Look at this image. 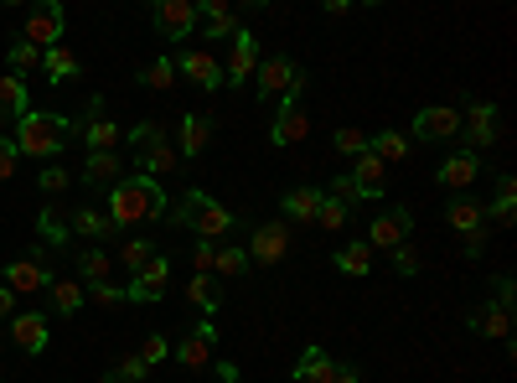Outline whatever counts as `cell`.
<instances>
[{"mask_svg": "<svg viewBox=\"0 0 517 383\" xmlns=\"http://www.w3.org/2000/svg\"><path fill=\"white\" fill-rule=\"evenodd\" d=\"M166 213V192L156 187V176H119V187H109V223L135 228Z\"/></svg>", "mask_w": 517, "mask_h": 383, "instance_id": "6da1fadb", "label": "cell"}, {"mask_svg": "<svg viewBox=\"0 0 517 383\" xmlns=\"http://www.w3.org/2000/svg\"><path fill=\"white\" fill-rule=\"evenodd\" d=\"M68 135H73V125L63 120V114H47V109H26L21 120H16V151L21 156H42V161H52V156H63V145H68Z\"/></svg>", "mask_w": 517, "mask_h": 383, "instance_id": "7a4b0ae2", "label": "cell"}, {"mask_svg": "<svg viewBox=\"0 0 517 383\" xmlns=\"http://www.w3.org/2000/svg\"><path fill=\"white\" fill-rule=\"evenodd\" d=\"M176 223H181V228H192L202 244H218V239H228V233L238 228L233 208H223V202H218V197H207V192H187V197H181Z\"/></svg>", "mask_w": 517, "mask_h": 383, "instance_id": "3957f363", "label": "cell"}, {"mask_svg": "<svg viewBox=\"0 0 517 383\" xmlns=\"http://www.w3.org/2000/svg\"><path fill=\"white\" fill-rule=\"evenodd\" d=\"M130 145H135V166L145 171V176H161V171H176V145L166 140V130L161 125H135L130 130Z\"/></svg>", "mask_w": 517, "mask_h": 383, "instance_id": "277c9868", "label": "cell"}, {"mask_svg": "<svg viewBox=\"0 0 517 383\" xmlns=\"http://www.w3.org/2000/svg\"><path fill=\"white\" fill-rule=\"evenodd\" d=\"M259 73V99H300V83H306V73H300L290 57H269V63L254 68Z\"/></svg>", "mask_w": 517, "mask_h": 383, "instance_id": "5b68a950", "label": "cell"}, {"mask_svg": "<svg viewBox=\"0 0 517 383\" xmlns=\"http://www.w3.org/2000/svg\"><path fill=\"white\" fill-rule=\"evenodd\" d=\"M63 26H68V11L57 6V0H42V6H32V16H26V42H32L37 52L42 47H63Z\"/></svg>", "mask_w": 517, "mask_h": 383, "instance_id": "8992f818", "label": "cell"}, {"mask_svg": "<svg viewBox=\"0 0 517 383\" xmlns=\"http://www.w3.org/2000/svg\"><path fill=\"white\" fill-rule=\"evenodd\" d=\"M156 32L161 37H171V42H187L192 32H197V6L192 0H156Z\"/></svg>", "mask_w": 517, "mask_h": 383, "instance_id": "52a82bcc", "label": "cell"}, {"mask_svg": "<svg viewBox=\"0 0 517 383\" xmlns=\"http://www.w3.org/2000/svg\"><path fill=\"white\" fill-rule=\"evenodd\" d=\"M471 327L481 332V337H512V285L502 280L497 285V301L492 306H481V311H471Z\"/></svg>", "mask_w": 517, "mask_h": 383, "instance_id": "ba28073f", "label": "cell"}, {"mask_svg": "<svg viewBox=\"0 0 517 383\" xmlns=\"http://www.w3.org/2000/svg\"><path fill=\"white\" fill-rule=\"evenodd\" d=\"M166 285H171V259H166V254H156V259H150L145 270L130 280L125 301H140V306H150V301H161V296H166Z\"/></svg>", "mask_w": 517, "mask_h": 383, "instance_id": "9c48e42d", "label": "cell"}, {"mask_svg": "<svg viewBox=\"0 0 517 383\" xmlns=\"http://www.w3.org/2000/svg\"><path fill=\"white\" fill-rule=\"evenodd\" d=\"M306 135H311L306 109H300V99H285L280 114H275V125H269V145H275V151H285V145H300Z\"/></svg>", "mask_w": 517, "mask_h": 383, "instance_id": "30bf717a", "label": "cell"}, {"mask_svg": "<svg viewBox=\"0 0 517 383\" xmlns=\"http://www.w3.org/2000/svg\"><path fill=\"white\" fill-rule=\"evenodd\" d=\"M409 228H414L409 208H388V213H378L373 228H368V249H399V244H409Z\"/></svg>", "mask_w": 517, "mask_h": 383, "instance_id": "8fae6325", "label": "cell"}, {"mask_svg": "<svg viewBox=\"0 0 517 383\" xmlns=\"http://www.w3.org/2000/svg\"><path fill=\"white\" fill-rule=\"evenodd\" d=\"M243 254H249V264H280V259L290 254V233H285V223H259Z\"/></svg>", "mask_w": 517, "mask_h": 383, "instance_id": "7c38bea8", "label": "cell"}, {"mask_svg": "<svg viewBox=\"0 0 517 383\" xmlns=\"http://www.w3.org/2000/svg\"><path fill=\"white\" fill-rule=\"evenodd\" d=\"M254 68H259V42H254V32H233V47H228V63H223V78L228 83H243V78H254Z\"/></svg>", "mask_w": 517, "mask_h": 383, "instance_id": "4fadbf2b", "label": "cell"}, {"mask_svg": "<svg viewBox=\"0 0 517 383\" xmlns=\"http://www.w3.org/2000/svg\"><path fill=\"white\" fill-rule=\"evenodd\" d=\"M176 73H181V78H192L197 88H223V63H218L212 52H202V47L181 52V57H176Z\"/></svg>", "mask_w": 517, "mask_h": 383, "instance_id": "5bb4252c", "label": "cell"}, {"mask_svg": "<svg viewBox=\"0 0 517 383\" xmlns=\"http://www.w3.org/2000/svg\"><path fill=\"white\" fill-rule=\"evenodd\" d=\"M414 135H419V140H450V135H461V109H450V104H430V109H419Z\"/></svg>", "mask_w": 517, "mask_h": 383, "instance_id": "9a60e30c", "label": "cell"}, {"mask_svg": "<svg viewBox=\"0 0 517 383\" xmlns=\"http://www.w3.org/2000/svg\"><path fill=\"white\" fill-rule=\"evenodd\" d=\"M6 285L16 290V296H32V290H47V285H52V275H47L42 259H11V264H6Z\"/></svg>", "mask_w": 517, "mask_h": 383, "instance_id": "2e32d148", "label": "cell"}, {"mask_svg": "<svg viewBox=\"0 0 517 383\" xmlns=\"http://www.w3.org/2000/svg\"><path fill=\"white\" fill-rule=\"evenodd\" d=\"M47 316H37V311H21V316H11V342L21 347V352H42L47 347Z\"/></svg>", "mask_w": 517, "mask_h": 383, "instance_id": "e0dca14e", "label": "cell"}, {"mask_svg": "<svg viewBox=\"0 0 517 383\" xmlns=\"http://www.w3.org/2000/svg\"><path fill=\"white\" fill-rule=\"evenodd\" d=\"M352 187H357L362 197H383V187H388V166H383L373 151H362L357 166H352Z\"/></svg>", "mask_w": 517, "mask_h": 383, "instance_id": "ac0fdd59", "label": "cell"}, {"mask_svg": "<svg viewBox=\"0 0 517 383\" xmlns=\"http://www.w3.org/2000/svg\"><path fill=\"white\" fill-rule=\"evenodd\" d=\"M197 16H207V37L212 42H233V32H238V11L228 6V0H197Z\"/></svg>", "mask_w": 517, "mask_h": 383, "instance_id": "d6986e66", "label": "cell"}, {"mask_svg": "<svg viewBox=\"0 0 517 383\" xmlns=\"http://www.w3.org/2000/svg\"><path fill=\"white\" fill-rule=\"evenodd\" d=\"M440 187H450V192H466L471 182H476V176H481V161H476V151H461V156H450L440 171Z\"/></svg>", "mask_w": 517, "mask_h": 383, "instance_id": "ffe728a7", "label": "cell"}, {"mask_svg": "<svg viewBox=\"0 0 517 383\" xmlns=\"http://www.w3.org/2000/svg\"><path fill=\"white\" fill-rule=\"evenodd\" d=\"M212 327H197L187 342H176V358H181V368H192V373H202V368H212Z\"/></svg>", "mask_w": 517, "mask_h": 383, "instance_id": "44dd1931", "label": "cell"}, {"mask_svg": "<svg viewBox=\"0 0 517 383\" xmlns=\"http://www.w3.org/2000/svg\"><path fill=\"white\" fill-rule=\"evenodd\" d=\"M461 125H466L471 145L481 151V145H492V140H497V109H492V104H471V109L461 114Z\"/></svg>", "mask_w": 517, "mask_h": 383, "instance_id": "7402d4cb", "label": "cell"}, {"mask_svg": "<svg viewBox=\"0 0 517 383\" xmlns=\"http://www.w3.org/2000/svg\"><path fill=\"white\" fill-rule=\"evenodd\" d=\"M295 378H300V383H331V378H337V363H331L321 347H306V352H300Z\"/></svg>", "mask_w": 517, "mask_h": 383, "instance_id": "603a6c76", "label": "cell"}, {"mask_svg": "<svg viewBox=\"0 0 517 383\" xmlns=\"http://www.w3.org/2000/svg\"><path fill=\"white\" fill-rule=\"evenodd\" d=\"M445 223H450L455 233H471V228H481V223H486V208H481L476 197H455L450 208H445Z\"/></svg>", "mask_w": 517, "mask_h": 383, "instance_id": "cb8c5ba5", "label": "cell"}, {"mask_svg": "<svg viewBox=\"0 0 517 383\" xmlns=\"http://www.w3.org/2000/svg\"><path fill=\"white\" fill-rule=\"evenodd\" d=\"M207 140H212V120H202V114H187V120H181V145H176V156L207 151Z\"/></svg>", "mask_w": 517, "mask_h": 383, "instance_id": "d4e9b609", "label": "cell"}, {"mask_svg": "<svg viewBox=\"0 0 517 383\" xmlns=\"http://www.w3.org/2000/svg\"><path fill=\"white\" fill-rule=\"evenodd\" d=\"M368 151H373L383 166H399V161H409V140H404L399 130H383V135L368 140Z\"/></svg>", "mask_w": 517, "mask_h": 383, "instance_id": "484cf974", "label": "cell"}, {"mask_svg": "<svg viewBox=\"0 0 517 383\" xmlns=\"http://www.w3.org/2000/svg\"><path fill=\"white\" fill-rule=\"evenodd\" d=\"M83 182L88 187H119V161L109 151H94V156H88V166H83Z\"/></svg>", "mask_w": 517, "mask_h": 383, "instance_id": "4316f807", "label": "cell"}, {"mask_svg": "<svg viewBox=\"0 0 517 383\" xmlns=\"http://www.w3.org/2000/svg\"><path fill=\"white\" fill-rule=\"evenodd\" d=\"M32 109L26 104V78H0V114H6V120H21V114Z\"/></svg>", "mask_w": 517, "mask_h": 383, "instance_id": "83f0119b", "label": "cell"}, {"mask_svg": "<svg viewBox=\"0 0 517 383\" xmlns=\"http://www.w3.org/2000/svg\"><path fill=\"white\" fill-rule=\"evenodd\" d=\"M280 208H285V218H295V223H311L316 208H321V192H316V187H295Z\"/></svg>", "mask_w": 517, "mask_h": 383, "instance_id": "f1b7e54d", "label": "cell"}, {"mask_svg": "<svg viewBox=\"0 0 517 383\" xmlns=\"http://www.w3.org/2000/svg\"><path fill=\"white\" fill-rule=\"evenodd\" d=\"M109 249H83L78 254V275H83V285H104L109 280Z\"/></svg>", "mask_w": 517, "mask_h": 383, "instance_id": "f546056e", "label": "cell"}, {"mask_svg": "<svg viewBox=\"0 0 517 383\" xmlns=\"http://www.w3.org/2000/svg\"><path fill=\"white\" fill-rule=\"evenodd\" d=\"M73 228L83 233V239H114V223H109V213H99V208H78V213H73Z\"/></svg>", "mask_w": 517, "mask_h": 383, "instance_id": "4dcf8cb0", "label": "cell"}, {"mask_svg": "<svg viewBox=\"0 0 517 383\" xmlns=\"http://www.w3.org/2000/svg\"><path fill=\"white\" fill-rule=\"evenodd\" d=\"M52 290V311H63V316H73L88 296H83V280H52L47 285Z\"/></svg>", "mask_w": 517, "mask_h": 383, "instance_id": "1f68e13d", "label": "cell"}, {"mask_svg": "<svg viewBox=\"0 0 517 383\" xmlns=\"http://www.w3.org/2000/svg\"><path fill=\"white\" fill-rule=\"evenodd\" d=\"M42 63H47V78H52V83H68V78L78 73V57H73L68 47H47Z\"/></svg>", "mask_w": 517, "mask_h": 383, "instance_id": "d6a6232c", "label": "cell"}, {"mask_svg": "<svg viewBox=\"0 0 517 383\" xmlns=\"http://www.w3.org/2000/svg\"><path fill=\"white\" fill-rule=\"evenodd\" d=\"M337 270H342V275H368V270H373V249H368V244L337 249Z\"/></svg>", "mask_w": 517, "mask_h": 383, "instance_id": "836d02e7", "label": "cell"}, {"mask_svg": "<svg viewBox=\"0 0 517 383\" xmlns=\"http://www.w3.org/2000/svg\"><path fill=\"white\" fill-rule=\"evenodd\" d=\"M83 135H88V151H109L114 156V145H119V125L114 120H94Z\"/></svg>", "mask_w": 517, "mask_h": 383, "instance_id": "e575fe53", "label": "cell"}, {"mask_svg": "<svg viewBox=\"0 0 517 383\" xmlns=\"http://www.w3.org/2000/svg\"><path fill=\"white\" fill-rule=\"evenodd\" d=\"M119 259H125V270H135V275H140L145 264L156 259V244H150V239H130L125 249H119Z\"/></svg>", "mask_w": 517, "mask_h": 383, "instance_id": "d590c367", "label": "cell"}, {"mask_svg": "<svg viewBox=\"0 0 517 383\" xmlns=\"http://www.w3.org/2000/svg\"><path fill=\"white\" fill-rule=\"evenodd\" d=\"M187 301H192V306H202V311H218V285H212L207 275H192V285H187Z\"/></svg>", "mask_w": 517, "mask_h": 383, "instance_id": "8d00e7d4", "label": "cell"}, {"mask_svg": "<svg viewBox=\"0 0 517 383\" xmlns=\"http://www.w3.org/2000/svg\"><path fill=\"white\" fill-rule=\"evenodd\" d=\"M212 270H218V275H243V270H249V254H243V249H218V254H212Z\"/></svg>", "mask_w": 517, "mask_h": 383, "instance_id": "74e56055", "label": "cell"}, {"mask_svg": "<svg viewBox=\"0 0 517 383\" xmlns=\"http://www.w3.org/2000/svg\"><path fill=\"white\" fill-rule=\"evenodd\" d=\"M140 83H150V88H171V83H176V63H171V57H156V63L140 73Z\"/></svg>", "mask_w": 517, "mask_h": 383, "instance_id": "f35d334b", "label": "cell"}, {"mask_svg": "<svg viewBox=\"0 0 517 383\" xmlns=\"http://www.w3.org/2000/svg\"><path fill=\"white\" fill-rule=\"evenodd\" d=\"M37 63H42V52H37L32 42H16V47H11V78H21V73H32Z\"/></svg>", "mask_w": 517, "mask_h": 383, "instance_id": "ab89813d", "label": "cell"}, {"mask_svg": "<svg viewBox=\"0 0 517 383\" xmlns=\"http://www.w3.org/2000/svg\"><path fill=\"white\" fill-rule=\"evenodd\" d=\"M145 363H140V352H130V358H119V368L109 373V383H145Z\"/></svg>", "mask_w": 517, "mask_h": 383, "instance_id": "60d3db41", "label": "cell"}, {"mask_svg": "<svg viewBox=\"0 0 517 383\" xmlns=\"http://www.w3.org/2000/svg\"><path fill=\"white\" fill-rule=\"evenodd\" d=\"M166 358H171V342H166V337H145V342H140V363H145V368H156V363H166Z\"/></svg>", "mask_w": 517, "mask_h": 383, "instance_id": "b9f144b4", "label": "cell"}, {"mask_svg": "<svg viewBox=\"0 0 517 383\" xmlns=\"http://www.w3.org/2000/svg\"><path fill=\"white\" fill-rule=\"evenodd\" d=\"M337 151H342V156H362V151H368V135H362L357 125L337 130Z\"/></svg>", "mask_w": 517, "mask_h": 383, "instance_id": "7bdbcfd3", "label": "cell"}, {"mask_svg": "<svg viewBox=\"0 0 517 383\" xmlns=\"http://www.w3.org/2000/svg\"><path fill=\"white\" fill-rule=\"evenodd\" d=\"M316 223H321V228H342V223H347V208H342V202H331V197H321Z\"/></svg>", "mask_w": 517, "mask_h": 383, "instance_id": "ee69618b", "label": "cell"}, {"mask_svg": "<svg viewBox=\"0 0 517 383\" xmlns=\"http://www.w3.org/2000/svg\"><path fill=\"white\" fill-rule=\"evenodd\" d=\"M83 296L94 301V306H119V301H125V290H114V285L104 280V285H83Z\"/></svg>", "mask_w": 517, "mask_h": 383, "instance_id": "f6af8a7d", "label": "cell"}, {"mask_svg": "<svg viewBox=\"0 0 517 383\" xmlns=\"http://www.w3.org/2000/svg\"><path fill=\"white\" fill-rule=\"evenodd\" d=\"M16 161H21L16 140H11V135H0V182H6V176H16Z\"/></svg>", "mask_w": 517, "mask_h": 383, "instance_id": "bcb514c9", "label": "cell"}, {"mask_svg": "<svg viewBox=\"0 0 517 383\" xmlns=\"http://www.w3.org/2000/svg\"><path fill=\"white\" fill-rule=\"evenodd\" d=\"M393 270H399V275H419V249L399 244V249H393Z\"/></svg>", "mask_w": 517, "mask_h": 383, "instance_id": "7dc6e473", "label": "cell"}, {"mask_svg": "<svg viewBox=\"0 0 517 383\" xmlns=\"http://www.w3.org/2000/svg\"><path fill=\"white\" fill-rule=\"evenodd\" d=\"M481 249H486V223L471 228V233H461V254H466V259H481Z\"/></svg>", "mask_w": 517, "mask_h": 383, "instance_id": "c3c4849f", "label": "cell"}, {"mask_svg": "<svg viewBox=\"0 0 517 383\" xmlns=\"http://www.w3.org/2000/svg\"><path fill=\"white\" fill-rule=\"evenodd\" d=\"M331 202H342V208H352V202H362V192L352 187V176H342V182H331Z\"/></svg>", "mask_w": 517, "mask_h": 383, "instance_id": "681fc988", "label": "cell"}, {"mask_svg": "<svg viewBox=\"0 0 517 383\" xmlns=\"http://www.w3.org/2000/svg\"><path fill=\"white\" fill-rule=\"evenodd\" d=\"M63 187H68V171L63 166H47L42 171V192H63Z\"/></svg>", "mask_w": 517, "mask_h": 383, "instance_id": "f907efd6", "label": "cell"}, {"mask_svg": "<svg viewBox=\"0 0 517 383\" xmlns=\"http://www.w3.org/2000/svg\"><path fill=\"white\" fill-rule=\"evenodd\" d=\"M42 233H47V239H52V244H63V239H68V228H63V223H57V213H42Z\"/></svg>", "mask_w": 517, "mask_h": 383, "instance_id": "816d5d0a", "label": "cell"}, {"mask_svg": "<svg viewBox=\"0 0 517 383\" xmlns=\"http://www.w3.org/2000/svg\"><path fill=\"white\" fill-rule=\"evenodd\" d=\"M16 301H21L16 290H11V285H0V321H11V316H16Z\"/></svg>", "mask_w": 517, "mask_h": 383, "instance_id": "f5cc1de1", "label": "cell"}, {"mask_svg": "<svg viewBox=\"0 0 517 383\" xmlns=\"http://www.w3.org/2000/svg\"><path fill=\"white\" fill-rule=\"evenodd\" d=\"M497 202H502V208H517V182H512V176L497 182Z\"/></svg>", "mask_w": 517, "mask_h": 383, "instance_id": "db71d44e", "label": "cell"}, {"mask_svg": "<svg viewBox=\"0 0 517 383\" xmlns=\"http://www.w3.org/2000/svg\"><path fill=\"white\" fill-rule=\"evenodd\" d=\"M212 254H218V244H197V249H192V259H197V275H207V270H212Z\"/></svg>", "mask_w": 517, "mask_h": 383, "instance_id": "11a10c76", "label": "cell"}, {"mask_svg": "<svg viewBox=\"0 0 517 383\" xmlns=\"http://www.w3.org/2000/svg\"><path fill=\"white\" fill-rule=\"evenodd\" d=\"M512 218H517V208H502V202H497V208H492V223H502V228H512Z\"/></svg>", "mask_w": 517, "mask_h": 383, "instance_id": "9f6ffc18", "label": "cell"}, {"mask_svg": "<svg viewBox=\"0 0 517 383\" xmlns=\"http://www.w3.org/2000/svg\"><path fill=\"white\" fill-rule=\"evenodd\" d=\"M331 383H362V378H357V368H342V363H337V378H331Z\"/></svg>", "mask_w": 517, "mask_h": 383, "instance_id": "6f0895ef", "label": "cell"}, {"mask_svg": "<svg viewBox=\"0 0 517 383\" xmlns=\"http://www.w3.org/2000/svg\"><path fill=\"white\" fill-rule=\"evenodd\" d=\"M218 378H223V383H238V363H218Z\"/></svg>", "mask_w": 517, "mask_h": 383, "instance_id": "680465c9", "label": "cell"}, {"mask_svg": "<svg viewBox=\"0 0 517 383\" xmlns=\"http://www.w3.org/2000/svg\"><path fill=\"white\" fill-rule=\"evenodd\" d=\"M0 125H16V120H6V114H0Z\"/></svg>", "mask_w": 517, "mask_h": 383, "instance_id": "91938a15", "label": "cell"}, {"mask_svg": "<svg viewBox=\"0 0 517 383\" xmlns=\"http://www.w3.org/2000/svg\"><path fill=\"white\" fill-rule=\"evenodd\" d=\"M0 342H6V337H0Z\"/></svg>", "mask_w": 517, "mask_h": 383, "instance_id": "94428289", "label": "cell"}]
</instances>
